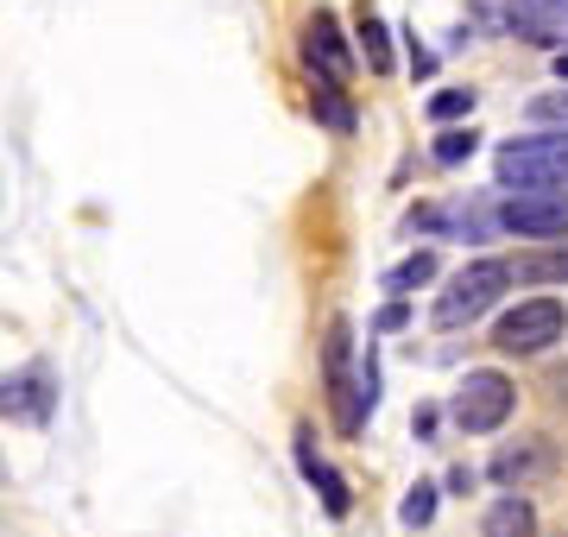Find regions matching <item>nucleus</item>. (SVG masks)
Masks as SVG:
<instances>
[{
	"label": "nucleus",
	"mask_w": 568,
	"mask_h": 537,
	"mask_svg": "<svg viewBox=\"0 0 568 537\" xmlns=\"http://www.w3.org/2000/svg\"><path fill=\"white\" fill-rule=\"evenodd\" d=\"M493 171H499V184L506 190H568V126L499 140Z\"/></svg>",
	"instance_id": "1"
},
{
	"label": "nucleus",
	"mask_w": 568,
	"mask_h": 537,
	"mask_svg": "<svg viewBox=\"0 0 568 537\" xmlns=\"http://www.w3.org/2000/svg\"><path fill=\"white\" fill-rule=\"evenodd\" d=\"M511 412H518V386H511L499 367H474L462 386L448 393V424L462 436H493Z\"/></svg>",
	"instance_id": "2"
},
{
	"label": "nucleus",
	"mask_w": 568,
	"mask_h": 537,
	"mask_svg": "<svg viewBox=\"0 0 568 537\" xmlns=\"http://www.w3.org/2000/svg\"><path fill=\"white\" fill-rule=\"evenodd\" d=\"M511 285V266L506 260H474L448 278V291H436V330H467V323H480V316L506 297Z\"/></svg>",
	"instance_id": "3"
},
{
	"label": "nucleus",
	"mask_w": 568,
	"mask_h": 537,
	"mask_svg": "<svg viewBox=\"0 0 568 537\" xmlns=\"http://www.w3.org/2000/svg\"><path fill=\"white\" fill-rule=\"evenodd\" d=\"M568 335V304L562 297H525L518 311H506L493 323V348L511 354V361H530V354H549Z\"/></svg>",
	"instance_id": "4"
},
{
	"label": "nucleus",
	"mask_w": 568,
	"mask_h": 537,
	"mask_svg": "<svg viewBox=\"0 0 568 537\" xmlns=\"http://www.w3.org/2000/svg\"><path fill=\"white\" fill-rule=\"evenodd\" d=\"M493 222L518 241H568V190H511Z\"/></svg>",
	"instance_id": "5"
},
{
	"label": "nucleus",
	"mask_w": 568,
	"mask_h": 537,
	"mask_svg": "<svg viewBox=\"0 0 568 537\" xmlns=\"http://www.w3.org/2000/svg\"><path fill=\"white\" fill-rule=\"evenodd\" d=\"M562 468V449L549 436H518V443H499L487 462V480H499L506 494H525L530 480H549Z\"/></svg>",
	"instance_id": "6"
},
{
	"label": "nucleus",
	"mask_w": 568,
	"mask_h": 537,
	"mask_svg": "<svg viewBox=\"0 0 568 537\" xmlns=\"http://www.w3.org/2000/svg\"><path fill=\"white\" fill-rule=\"evenodd\" d=\"M291 455H297V475L316 487V499H323L328 518H347V513H354V487H347L342 468H335V462L316 449V430H310V424H297V436H291Z\"/></svg>",
	"instance_id": "7"
},
{
	"label": "nucleus",
	"mask_w": 568,
	"mask_h": 537,
	"mask_svg": "<svg viewBox=\"0 0 568 537\" xmlns=\"http://www.w3.org/2000/svg\"><path fill=\"white\" fill-rule=\"evenodd\" d=\"M506 32L537 51H568V0H511Z\"/></svg>",
	"instance_id": "8"
},
{
	"label": "nucleus",
	"mask_w": 568,
	"mask_h": 537,
	"mask_svg": "<svg viewBox=\"0 0 568 537\" xmlns=\"http://www.w3.org/2000/svg\"><path fill=\"white\" fill-rule=\"evenodd\" d=\"M304 63L316 70V83H347V70H354V51H347L342 26L328 7H316L304 20Z\"/></svg>",
	"instance_id": "9"
},
{
	"label": "nucleus",
	"mask_w": 568,
	"mask_h": 537,
	"mask_svg": "<svg viewBox=\"0 0 568 537\" xmlns=\"http://www.w3.org/2000/svg\"><path fill=\"white\" fill-rule=\"evenodd\" d=\"M0 412L20 417V424H51V412H58V386H51V373L26 367V373H13V379H0Z\"/></svg>",
	"instance_id": "10"
},
{
	"label": "nucleus",
	"mask_w": 568,
	"mask_h": 537,
	"mask_svg": "<svg viewBox=\"0 0 568 537\" xmlns=\"http://www.w3.org/2000/svg\"><path fill=\"white\" fill-rule=\"evenodd\" d=\"M323 386H328V405H335V417H347V393H354V323H347V316H335V323H328Z\"/></svg>",
	"instance_id": "11"
},
{
	"label": "nucleus",
	"mask_w": 568,
	"mask_h": 537,
	"mask_svg": "<svg viewBox=\"0 0 568 537\" xmlns=\"http://www.w3.org/2000/svg\"><path fill=\"white\" fill-rule=\"evenodd\" d=\"M480 537H537V506L525 494H499L480 518Z\"/></svg>",
	"instance_id": "12"
},
{
	"label": "nucleus",
	"mask_w": 568,
	"mask_h": 537,
	"mask_svg": "<svg viewBox=\"0 0 568 537\" xmlns=\"http://www.w3.org/2000/svg\"><path fill=\"white\" fill-rule=\"evenodd\" d=\"M429 278H436V253H429V247H417V253H405V260H398V266H392L386 278H379V291H386L392 304H405L410 291H417V285H429Z\"/></svg>",
	"instance_id": "13"
},
{
	"label": "nucleus",
	"mask_w": 568,
	"mask_h": 537,
	"mask_svg": "<svg viewBox=\"0 0 568 537\" xmlns=\"http://www.w3.org/2000/svg\"><path fill=\"white\" fill-rule=\"evenodd\" d=\"M436 506H443V487H436V480H417V487L398 499V525H405V531H429V525H436Z\"/></svg>",
	"instance_id": "14"
},
{
	"label": "nucleus",
	"mask_w": 568,
	"mask_h": 537,
	"mask_svg": "<svg viewBox=\"0 0 568 537\" xmlns=\"http://www.w3.org/2000/svg\"><path fill=\"white\" fill-rule=\"evenodd\" d=\"M310 108H316V121H323L328 133H342V140L354 133V102H347L342 83H316V102Z\"/></svg>",
	"instance_id": "15"
},
{
	"label": "nucleus",
	"mask_w": 568,
	"mask_h": 537,
	"mask_svg": "<svg viewBox=\"0 0 568 537\" xmlns=\"http://www.w3.org/2000/svg\"><path fill=\"white\" fill-rule=\"evenodd\" d=\"M354 32H361V51H366V63H373V77H386V70H392V39H386V20H379L373 7H361V26H354Z\"/></svg>",
	"instance_id": "16"
},
{
	"label": "nucleus",
	"mask_w": 568,
	"mask_h": 537,
	"mask_svg": "<svg viewBox=\"0 0 568 537\" xmlns=\"http://www.w3.org/2000/svg\"><path fill=\"white\" fill-rule=\"evenodd\" d=\"M511 278H525V285H549V278H562V285H568V247H549V253H537V260H518Z\"/></svg>",
	"instance_id": "17"
},
{
	"label": "nucleus",
	"mask_w": 568,
	"mask_h": 537,
	"mask_svg": "<svg viewBox=\"0 0 568 537\" xmlns=\"http://www.w3.org/2000/svg\"><path fill=\"white\" fill-rule=\"evenodd\" d=\"M429 152H436V165H467V159L480 152V133H474V126H448V133H436Z\"/></svg>",
	"instance_id": "18"
},
{
	"label": "nucleus",
	"mask_w": 568,
	"mask_h": 537,
	"mask_svg": "<svg viewBox=\"0 0 568 537\" xmlns=\"http://www.w3.org/2000/svg\"><path fill=\"white\" fill-rule=\"evenodd\" d=\"M455 114H474V89H436L429 95V121H455Z\"/></svg>",
	"instance_id": "19"
},
{
	"label": "nucleus",
	"mask_w": 568,
	"mask_h": 537,
	"mask_svg": "<svg viewBox=\"0 0 568 537\" xmlns=\"http://www.w3.org/2000/svg\"><path fill=\"white\" fill-rule=\"evenodd\" d=\"M474 480H480L474 468H448V480H443V487H448V494H474Z\"/></svg>",
	"instance_id": "20"
},
{
	"label": "nucleus",
	"mask_w": 568,
	"mask_h": 537,
	"mask_svg": "<svg viewBox=\"0 0 568 537\" xmlns=\"http://www.w3.org/2000/svg\"><path fill=\"white\" fill-rule=\"evenodd\" d=\"M410 70H417V77H429V70H436V51H424L417 39H410Z\"/></svg>",
	"instance_id": "21"
},
{
	"label": "nucleus",
	"mask_w": 568,
	"mask_h": 537,
	"mask_svg": "<svg viewBox=\"0 0 568 537\" xmlns=\"http://www.w3.org/2000/svg\"><path fill=\"white\" fill-rule=\"evenodd\" d=\"M405 304H386V311H379V323H373V330H405Z\"/></svg>",
	"instance_id": "22"
},
{
	"label": "nucleus",
	"mask_w": 568,
	"mask_h": 537,
	"mask_svg": "<svg viewBox=\"0 0 568 537\" xmlns=\"http://www.w3.org/2000/svg\"><path fill=\"white\" fill-rule=\"evenodd\" d=\"M410 430H417V436H436V405H424V412L410 417Z\"/></svg>",
	"instance_id": "23"
},
{
	"label": "nucleus",
	"mask_w": 568,
	"mask_h": 537,
	"mask_svg": "<svg viewBox=\"0 0 568 537\" xmlns=\"http://www.w3.org/2000/svg\"><path fill=\"white\" fill-rule=\"evenodd\" d=\"M549 393H556V405H568V373H556V379H549Z\"/></svg>",
	"instance_id": "24"
},
{
	"label": "nucleus",
	"mask_w": 568,
	"mask_h": 537,
	"mask_svg": "<svg viewBox=\"0 0 568 537\" xmlns=\"http://www.w3.org/2000/svg\"><path fill=\"white\" fill-rule=\"evenodd\" d=\"M556 77H562V83H568V51H556Z\"/></svg>",
	"instance_id": "25"
}]
</instances>
